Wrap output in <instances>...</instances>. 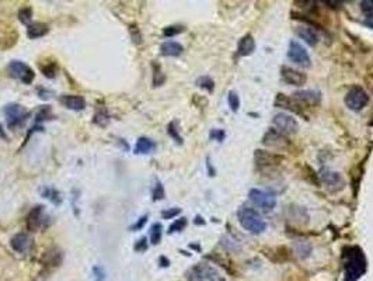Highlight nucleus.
<instances>
[{
    "instance_id": "7c9ffc66",
    "label": "nucleus",
    "mask_w": 373,
    "mask_h": 281,
    "mask_svg": "<svg viewBox=\"0 0 373 281\" xmlns=\"http://www.w3.org/2000/svg\"><path fill=\"white\" fill-rule=\"evenodd\" d=\"M361 10H362L363 16L366 18V22L373 26V0H363L361 2Z\"/></svg>"
},
{
    "instance_id": "423d86ee",
    "label": "nucleus",
    "mask_w": 373,
    "mask_h": 281,
    "mask_svg": "<svg viewBox=\"0 0 373 281\" xmlns=\"http://www.w3.org/2000/svg\"><path fill=\"white\" fill-rule=\"evenodd\" d=\"M254 162L261 170H271L277 169L279 164L284 162V158L281 155L273 154V152L257 149L254 152Z\"/></svg>"
},
{
    "instance_id": "bb28decb",
    "label": "nucleus",
    "mask_w": 373,
    "mask_h": 281,
    "mask_svg": "<svg viewBox=\"0 0 373 281\" xmlns=\"http://www.w3.org/2000/svg\"><path fill=\"white\" fill-rule=\"evenodd\" d=\"M201 269H202V274H204V278L208 281H225L223 277L216 271V269H213L212 266L209 265H204L201 263Z\"/></svg>"
},
{
    "instance_id": "ddd939ff",
    "label": "nucleus",
    "mask_w": 373,
    "mask_h": 281,
    "mask_svg": "<svg viewBox=\"0 0 373 281\" xmlns=\"http://www.w3.org/2000/svg\"><path fill=\"white\" fill-rule=\"evenodd\" d=\"M281 78L286 85L290 86H303L307 82L306 73L298 69H293L290 66H282L281 68Z\"/></svg>"
},
{
    "instance_id": "5701e85b",
    "label": "nucleus",
    "mask_w": 373,
    "mask_h": 281,
    "mask_svg": "<svg viewBox=\"0 0 373 281\" xmlns=\"http://www.w3.org/2000/svg\"><path fill=\"white\" fill-rule=\"evenodd\" d=\"M40 194H41L44 198L49 200V201L52 202L53 205H61V204H62V201H63L61 191L56 190L55 187L42 186L41 189H40Z\"/></svg>"
},
{
    "instance_id": "f3484780",
    "label": "nucleus",
    "mask_w": 373,
    "mask_h": 281,
    "mask_svg": "<svg viewBox=\"0 0 373 281\" xmlns=\"http://www.w3.org/2000/svg\"><path fill=\"white\" fill-rule=\"evenodd\" d=\"M59 101L63 107H66L68 110H72V111H83L87 106L83 96L63 95L59 97Z\"/></svg>"
},
{
    "instance_id": "a878e982",
    "label": "nucleus",
    "mask_w": 373,
    "mask_h": 281,
    "mask_svg": "<svg viewBox=\"0 0 373 281\" xmlns=\"http://www.w3.org/2000/svg\"><path fill=\"white\" fill-rule=\"evenodd\" d=\"M93 122H94L95 125H99V127H107L108 125V122H110V114H108V110H107V107L105 106H99L95 108V114L94 117H93Z\"/></svg>"
},
{
    "instance_id": "e433bc0d",
    "label": "nucleus",
    "mask_w": 373,
    "mask_h": 281,
    "mask_svg": "<svg viewBox=\"0 0 373 281\" xmlns=\"http://www.w3.org/2000/svg\"><path fill=\"white\" fill-rule=\"evenodd\" d=\"M18 20H20L23 24L26 26H30L32 20V9L30 6H26V7H21L18 10Z\"/></svg>"
},
{
    "instance_id": "f8f14e48",
    "label": "nucleus",
    "mask_w": 373,
    "mask_h": 281,
    "mask_svg": "<svg viewBox=\"0 0 373 281\" xmlns=\"http://www.w3.org/2000/svg\"><path fill=\"white\" fill-rule=\"evenodd\" d=\"M273 125L278 128L279 133L285 134H296L299 129V124L296 121V118L289 116V114H285V113H279L273 117Z\"/></svg>"
},
{
    "instance_id": "f704fd0d",
    "label": "nucleus",
    "mask_w": 373,
    "mask_h": 281,
    "mask_svg": "<svg viewBox=\"0 0 373 281\" xmlns=\"http://www.w3.org/2000/svg\"><path fill=\"white\" fill-rule=\"evenodd\" d=\"M197 86L201 87V89H204V90H206L208 93H212L213 89H215V82L209 76H201V78L197 79Z\"/></svg>"
},
{
    "instance_id": "a19ab883",
    "label": "nucleus",
    "mask_w": 373,
    "mask_h": 281,
    "mask_svg": "<svg viewBox=\"0 0 373 281\" xmlns=\"http://www.w3.org/2000/svg\"><path fill=\"white\" fill-rule=\"evenodd\" d=\"M184 31H185L184 26H168L163 30V35L168 38L175 37V35H179V34H181V32Z\"/></svg>"
},
{
    "instance_id": "9d476101",
    "label": "nucleus",
    "mask_w": 373,
    "mask_h": 281,
    "mask_svg": "<svg viewBox=\"0 0 373 281\" xmlns=\"http://www.w3.org/2000/svg\"><path fill=\"white\" fill-rule=\"evenodd\" d=\"M288 58L296 65L302 66V68H310L311 66L310 55L306 51V48L302 44L298 43V41H290L289 43Z\"/></svg>"
},
{
    "instance_id": "de8ad7c7",
    "label": "nucleus",
    "mask_w": 373,
    "mask_h": 281,
    "mask_svg": "<svg viewBox=\"0 0 373 281\" xmlns=\"http://www.w3.org/2000/svg\"><path fill=\"white\" fill-rule=\"evenodd\" d=\"M147 218H149L147 215H142V217H139V219H138L136 222L129 227V231H132V232H136V231H141V229H143V227H145L147 222Z\"/></svg>"
},
{
    "instance_id": "4be33fe9",
    "label": "nucleus",
    "mask_w": 373,
    "mask_h": 281,
    "mask_svg": "<svg viewBox=\"0 0 373 281\" xmlns=\"http://www.w3.org/2000/svg\"><path fill=\"white\" fill-rule=\"evenodd\" d=\"M160 52L164 57H180L184 52V47L175 41H166L160 45Z\"/></svg>"
},
{
    "instance_id": "6ab92c4d",
    "label": "nucleus",
    "mask_w": 373,
    "mask_h": 281,
    "mask_svg": "<svg viewBox=\"0 0 373 281\" xmlns=\"http://www.w3.org/2000/svg\"><path fill=\"white\" fill-rule=\"evenodd\" d=\"M156 151V142L153 139L147 138V137H141L138 138L135 148H133V154L135 155H149L153 154Z\"/></svg>"
},
{
    "instance_id": "58836bf2",
    "label": "nucleus",
    "mask_w": 373,
    "mask_h": 281,
    "mask_svg": "<svg viewBox=\"0 0 373 281\" xmlns=\"http://www.w3.org/2000/svg\"><path fill=\"white\" fill-rule=\"evenodd\" d=\"M227 103H229V107L233 113L239 111L240 108V99H239V95L236 91H229L227 95Z\"/></svg>"
},
{
    "instance_id": "37998d69",
    "label": "nucleus",
    "mask_w": 373,
    "mask_h": 281,
    "mask_svg": "<svg viewBox=\"0 0 373 281\" xmlns=\"http://www.w3.org/2000/svg\"><path fill=\"white\" fill-rule=\"evenodd\" d=\"M221 245L225 248L226 250H229V252H237V250H240L242 248H240V245H239V242H234V240H230L229 238H222V242Z\"/></svg>"
},
{
    "instance_id": "f03ea898",
    "label": "nucleus",
    "mask_w": 373,
    "mask_h": 281,
    "mask_svg": "<svg viewBox=\"0 0 373 281\" xmlns=\"http://www.w3.org/2000/svg\"><path fill=\"white\" fill-rule=\"evenodd\" d=\"M237 219L243 228L252 235L263 234L267 229V222L254 208L243 205L237 210Z\"/></svg>"
},
{
    "instance_id": "603ef678",
    "label": "nucleus",
    "mask_w": 373,
    "mask_h": 281,
    "mask_svg": "<svg viewBox=\"0 0 373 281\" xmlns=\"http://www.w3.org/2000/svg\"><path fill=\"white\" fill-rule=\"evenodd\" d=\"M194 223L195 225H205V219L202 217H200V215H197L194 219Z\"/></svg>"
},
{
    "instance_id": "72a5a7b5",
    "label": "nucleus",
    "mask_w": 373,
    "mask_h": 281,
    "mask_svg": "<svg viewBox=\"0 0 373 281\" xmlns=\"http://www.w3.org/2000/svg\"><path fill=\"white\" fill-rule=\"evenodd\" d=\"M41 72L48 79H53L58 74V65L56 62H48V64L41 65Z\"/></svg>"
},
{
    "instance_id": "4468645a",
    "label": "nucleus",
    "mask_w": 373,
    "mask_h": 281,
    "mask_svg": "<svg viewBox=\"0 0 373 281\" xmlns=\"http://www.w3.org/2000/svg\"><path fill=\"white\" fill-rule=\"evenodd\" d=\"M292 99L295 101H298L300 106L305 108L306 106H317L321 100V95L320 91L316 90H299L295 91L292 95Z\"/></svg>"
},
{
    "instance_id": "412c9836",
    "label": "nucleus",
    "mask_w": 373,
    "mask_h": 281,
    "mask_svg": "<svg viewBox=\"0 0 373 281\" xmlns=\"http://www.w3.org/2000/svg\"><path fill=\"white\" fill-rule=\"evenodd\" d=\"M49 32V26L45 23L34 22L30 26H27V35L30 40H38V38L47 35Z\"/></svg>"
},
{
    "instance_id": "2f4dec72",
    "label": "nucleus",
    "mask_w": 373,
    "mask_h": 281,
    "mask_svg": "<svg viewBox=\"0 0 373 281\" xmlns=\"http://www.w3.org/2000/svg\"><path fill=\"white\" fill-rule=\"evenodd\" d=\"M167 134L170 138L175 141V143H179V145H183L184 142V139L183 137L180 135V131H179V127H177V121H171L170 124L167 125Z\"/></svg>"
},
{
    "instance_id": "20e7f679",
    "label": "nucleus",
    "mask_w": 373,
    "mask_h": 281,
    "mask_svg": "<svg viewBox=\"0 0 373 281\" xmlns=\"http://www.w3.org/2000/svg\"><path fill=\"white\" fill-rule=\"evenodd\" d=\"M5 117L7 120V125L9 128H17L23 125L24 122L28 120V117L31 116V113L26 110L24 107L18 104V103H10L5 107Z\"/></svg>"
},
{
    "instance_id": "dca6fc26",
    "label": "nucleus",
    "mask_w": 373,
    "mask_h": 281,
    "mask_svg": "<svg viewBox=\"0 0 373 281\" xmlns=\"http://www.w3.org/2000/svg\"><path fill=\"white\" fill-rule=\"evenodd\" d=\"M273 104H275V107L284 108V110H289V111L295 113L298 116H303V107L300 106L298 101H295L292 97H289V96L278 93Z\"/></svg>"
},
{
    "instance_id": "49530a36",
    "label": "nucleus",
    "mask_w": 373,
    "mask_h": 281,
    "mask_svg": "<svg viewBox=\"0 0 373 281\" xmlns=\"http://www.w3.org/2000/svg\"><path fill=\"white\" fill-rule=\"evenodd\" d=\"M180 214H181V208H167V210L162 211V218L163 219H173V218L179 217Z\"/></svg>"
},
{
    "instance_id": "864d4df0",
    "label": "nucleus",
    "mask_w": 373,
    "mask_h": 281,
    "mask_svg": "<svg viewBox=\"0 0 373 281\" xmlns=\"http://www.w3.org/2000/svg\"><path fill=\"white\" fill-rule=\"evenodd\" d=\"M206 166H208V170H209V176H215V170H213L212 164H210L209 158H208V160H206Z\"/></svg>"
},
{
    "instance_id": "cd10ccee",
    "label": "nucleus",
    "mask_w": 373,
    "mask_h": 281,
    "mask_svg": "<svg viewBox=\"0 0 373 281\" xmlns=\"http://www.w3.org/2000/svg\"><path fill=\"white\" fill-rule=\"evenodd\" d=\"M53 114H52V108L51 106H42L40 110L35 114V125H40L41 122L48 121V120H52Z\"/></svg>"
},
{
    "instance_id": "ea45409f",
    "label": "nucleus",
    "mask_w": 373,
    "mask_h": 281,
    "mask_svg": "<svg viewBox=\"0 0 373 281\" xmlns=\"http://www.w3.org/2000/svg\"><path fill=\"white\" fill-rule=\"evenodd\" d=\"M311 252V246L307 242H298V246H296V253L302 257V259H306L309 257Z\"/></svg>"
},
{
    "instance_id": "393cba45",
    "label": "nucleus",
    "mask_w": 373,
    "mask_h": 281,
    "mask_svg": "<svg viewBox=\"0 0 373 281\" xmlns=\"http://www.w3.org/2000/svg\"><path fill=\"white\" fill-rule=\"evenodd\" d=\"M63 255L62 252L58 249L48 250L45 255L42 256V265L44 266H51V267H58L62 263Z\"/></svg>"
},
{
    "instance_id": "0eeeda50",
    "label": "nucleus",
    "mask_w": 373,
    "mask_h": 281,
    "mask_svg": "<svg viewBox=\"0 0 373 281\" xmlns=\"http://www.w3.org/2000/svg\"><path fill=\"white\" fill-rule=\"evenodd\" d=\"M48 219L49 218H48L44 207L42 205H35L31 211L28 212V215H27L26 227L30 232H37V231L47 228Z\"/></svg>"
},
{
    "instance_id": "7ed1b4c3",
    "label": "nucleus",
    "mask_w": 373,
    "mask_h": 281,
    "mask_svg": "<svg viewBox=\"0 0 373 281\" xmlns=\"http://www.w3.org/2000/svg\"><path fill=\"white\" fill-rule=\"evenodd\" d=\"M344 101H345V106L349 110H352V111H361V110H363L365 107L368 106L369 96L362 86L355 85L347 91Z\"/></svg>"
},
{
    "instance_id": "c85d7f7f",
    "label": "nucleus",
    "mask_w": 373,
    "mask_h": 281,
    "mask_svg": "<svg viewBox=\"0 0 373 281\" xmlns=\"http://www.w3.org/2000/svg\"><path fill=\"white\" fill-rule=\"evenodd\" d=\"M162 236H163V225L160 222L153 223L150 227V243L159 245L162 242Z\"/></svg>"
},
{
    "instance_id": "09e8293b",
    "label": "nucleus",
    "mask_w": 373,
    "mask_h": 281,
    "mask_svg": "<svg viewBox=\"0 0 373 281\" xmlns=\"http://www.w3.org/2000/svg\"><path fill=\"white\" fill-rule=\"evenodd\" d=\"M105 270L104 267L101 266H94L93 267V277H94V281H104L105 280Z\"/></svg>"
},
{
    "instance_id": "6e6552de",
    "label": "nucleus",
    "mask_w": 373,
    "mask_h": 281,
    "mask_svg": "<svg viewBox=\"0 0 373 281\" xmlns=\"http://www.w3.org/2000/svg\"><path fill=\"white\" fill-rule=\"evenodd\" d=\"M9 74L14 79H18L24 85H31L32 80L35 78V73L31 66H28L21 61H11L9 64Z\"/></svg>"
},
{
    "instance_id": "39448f33",
    "label": "nucleus",
    "mask_w": 373,
    "mask_h": 281,
    "mask_svg": "<svg viewBox=\"0 0 373 281\" xmlns=\"http://www.w3.org/2000/svg\"><path fill=\"white\" fill-rule=\"evenodd\" d=\"M248 198L250 201L258 207L263 212H271L277 207V198L273 194H269L267 191L251 189L248 191Z\"/></svg>"
},
{
    "instance_id": "9b49d317",
    "label": "nucleus",
    "mask_w": 373,
    "mask_h": 281,
    "mask_svg": "<svg viewBox=\"0 0 373 281\" xmlns=\"http://www.w3.org/2000/svg\"><path fill=\"white\" fill-rule=\"evenodd\" d=\"M263 145L273 149H289L292 142L285 134L279 133L278 129H268L263 137Z\"/></svg>"
},
{
    "instance_id": "a18cd8bd",
    "label": "nucleus",
    "mask_w": 373,
    "mask_h": 281,
    "mask_svg": "<svg viewBox=\"0 0 373 281\" xmlns=\"http://www.w3.org/2000/svg\"><path fill=\"white\" fill-rule=\"evenodd\" d=\"M147 248H149V242H147V238H145V236L141 239H138L136 242H135V245H133V250L138 252V253L146 252Z\"/></svg>"
},
{
    "instance_id": "a211bd4d",
    "label": "nucleus",
    "mask_w": 373,
    "mask_h": 281,
    "mask_svg": "<svg viewBox=\"0 0 373 281\" xmlns=\"http://www.w3.org/2000/svg\"><path fill=\"white\" fill-rule=\"evenodd\" d=\"M254 49H256V41H254L251 34H246L244 37L240 38V41L237 44V55L239 57H248L254 52Z\"/></svg>"
},
{
    "instance_id": "c9c22d12",
    "label": "nucleus",
    "mask_w": 373,
    "mask_h": 281,
    "mask_svg": "<svg viewBox=\"0 0 373 281\" xmlns=\"http://www.w3.org/2000/svg\"><path fill=\"white\" fill-rule=\"evenodd\" d=\"M187 223H188V219L185 217H181L179 219H175L170 227H168V234H175V232H181V231H184L185 227H187Z\"/></svg>"
},
{
    "instance_id": "3c124183",
    "label": "nucleus",
    "mask_w": 373,
    "mask_h": 281,
    "mask_svg": "<svg viewBox=\"0 0 373 281\" xmlns=\"http://www.w3.org/2000/svg\"><path fill=\"white\" fill-rule=\"evenodd\" d=\"M159 265L162 266V267H168V266H170V260H168L166 256H160V259H159Z\"/></svg>"
},
{
    "instance_id": "8fccbe9b",
    "label": "nucleus",
    "mask_w": 373,
    "mask_h": 281,
    "mask_svg": "<svg viewBox=\"0 0 373 281\" xmlns=\"http://www.w3.org/2000/svg\"><path fill=\"white\" fill-rule=\"evenodd\" d=\"M37 93L38 96H40V99H42V100H49V99L53 96L52 90H49L47 87H42V86L37 87Z\"/></svg>"
},
{
    "instance_id": "c03bdc74",
    "label": "nucleus",
    "mask_w": 373,
    "mask_h": 281,
    "mask_svg": "<svg viewBox=\"0 0 373 281\" xmlns=\"http://www.w3.org/2000/svg\"><path fill=\"white\" fill-rule=\"evenodd\" d=\"M209 138L212 139V141L223 142L225 138H226V133H225L223 129H221V128H213V129H210Z\"/></svg>"
},
{
    "instance_id": "5fc2aeb1",
    "label": "nucleus",
    "mask_w": 373,
    "mask_h": 281,
    "mask_svg": "<svg viewBox=\"0 0 373 281\" xmlns=\"http://www.w3.org/2000/svg\"><path fill=\"white\" fill-rule=\"evenodd\" d=\"M0 139H7V134L5 133V129H3V125L0 124Z\"/></svg>"
},
{
    "instance_id": "b1692460",
    "label": "nucleus",
    "mask_w": 373,
    "mask_h": 281,
    "mask_svg": "<svg viewBox=\"0 0 373 281\" xmlns=\"http://www.w3.org/2000/svg\"><path fill=\"white\" fill-rule=\"evenodd\" d=\"M288 215L292 221H296L299 223H307L309 222V214L306 211V208L299 207V205H290L288 208Z\"/></svg>"
},
{
    "instance_id": "2eb2a0df",
    "label": "nucleus",
    "mask_w": 373,
    "mask_h": 281,
    "mask_svg": "<svg viewBox=\"0 0 373 281\" xmlns=\"http://www.w3.org/2000/svg\"><path fill=\"white\" fill-rule=\"evenodd\" d=\"M10 246L17 253L26 255V253H28L31 250L32 239L26 232H18V234H16L10 239Z\"/></svg>"
},
{
    "instance_id": "6e6d98bb",
    "label": "nucleus",
    "mask_w": 373,
    "mask_h": 281,
    "mask_svg": "<svg viewBox=\"0 0 373 281\" xmlns=\"http://www.w3.org/2000/svg\"><path fill=\"white\" fill-rule=\"evenodd\" d=\"M191 248H192V249L201 250V248H200V245H195V243H192V245H191Z\"/></svg>"
},
{
    "instance_id": "473e14b6",
    "label": "nucleus",
    "mask_w": 373,
    "mask_h": 281,
    "mask_svg": "<svg viewBox=\"0 0 373 281\" xmlns=\"http://www.w3.org/2000/svg\"><path fill=\"white\" fill-rule=\"evenodd\" d=\"M185 277L188 281H205L204 278V274H202V269H201V263L200 265H195L194 267H191L187 273H185Z\"/></svg>"
},
{
    "instance_id": "f257e3e1",
    "label": "nucleus",
    "mask_w": 373,
    "mask_h": 281,
    "mask_svg": "<svg viewBox=\"0 0 373 281\" xmlns=\"http://www.w3.org/2000/svg\"><path fill=\"white\" fill-rule=\"evenodd\" d=\"M342 260L345 267V281H357L366 271V257L359 246H345L342 249Z\"/></svg>"
},
{
    "instance_id": "79ce46f5",
    "label": "nucleus",
    "mask_w": 373,
    "mask_h": 281,
    "mask_svg": "<svg viewBox=\"0 0 373 281\" xmlns=\"http://www.w3.org/2000/svg\"><path fill=\"white\" fill-rule=\"evenodd\" d=\"M129 32H131L132 43L136 44V45H141L142 44V32L139 30L138 24H131L129 26Z\"/></svg>"
},
{
    "instance_id": "4c0bfd02",
    "label": "nucleus",
    "mask_w": 373,
    "mask_h": 281,
    "mask_svg": "<svg viewBox=\"0 0 373 281\" xmlns=\"http://www.w3.org/2000/svg\"><path fill=\"white\" fill-rule=\"evenodd\" d=\"M164 197H166L164 186L162 184V181L156 179V183H154V187L152 190V200L153 201H160V200H163Z\"/></svg>"
},
{
    "instance_id": "c756f323",
    "label": "nucleus",
    "mask_w": 373,
    "mask_h": 281,
    "mask_svg": "<svg viewBox=\"0 0 373 281\" xmlns=\"http://www.w3.org/2000/svg\"><path fill=\"white\" fill-rule=\"evenodd\" d=\"M152 68H153V86H154V87H159V86H162L164 82H166V74L162 72V66H160L158 62H153Z\"/></svg>"
},
{
    "instance_id": "aec40b11",
    "label": "nucleus",
    "mask_w": 373,
    "mask_h": 281,
    "mask_svg": "<svg viewBox=\"0 0 373 281\" xmlns=\"http://www.w3.org/2000/svg\"><path fill=\"white\" fill-rule=\"evenodd\" d=\"M296 34H298V37L300 40H303L307 45H310V47H316L317 43H319V34L310 28V27H298L296 28Z\"/></svg>"
},
{
    "instance_id": "1a4fd4ad",
    "label": "nucleus",
    "mask_w": 373,
    "mask_h": 281,
    "mask_svg": "<svg viewBox=\"0 0 373 281\" xmlns=\"http://www.w3.org/2000/svg\"><path fill=\"white\" fill-rule=\"evenodd\" d=\"M320 180L327 191H330V193H340L347 186L344 176L334 170H323L320 175Z\"/></svg>"
}]
</instances>
